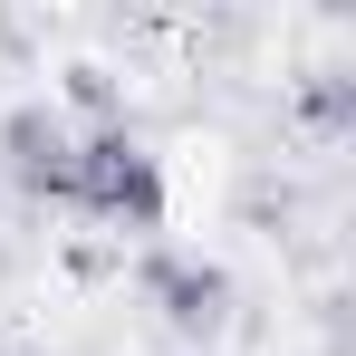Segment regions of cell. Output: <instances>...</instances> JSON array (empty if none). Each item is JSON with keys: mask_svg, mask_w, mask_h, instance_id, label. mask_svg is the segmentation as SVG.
<instances>
[{"mask_svg": "<svg viewBox=\"0 0 356 356\" xmlns=\"http://www.w3.org/2000/svg\"><path fill=\"white\" fill-rule=\"evenodd\" d=\"M135 289H145V308L174 327L183 347L222 337V318H232V270H222V260H202V250H145Z\"/></svg>", "mask_w": 356, "mask_h": 356, "instance_id": "3", "label": "cell"}, {"mask_svg": "<svg viewBox=\"0 0 356 356\" xmlns=\"http://www.w3.org/2000/svg\"><path fill=\"white\" fill-rule=\"evenodd\" d=\"M67 202L97 212L106 232H164V154H154L135 125H87V135H77Z\"/></svg>", "mask_w": 356, "mask_h": 356, "instance_id": "1", "label": "cell"}, {"mask_svg": "<svg viewBox=\"0 0 356 356\" xmlns=\"http://www.w3.org/2000/svg\"><path fill=\"white\" fill-rule=\"evenodd\" d=\"M67 106H87L97 125H125V116H116V77H106V67H67Z\"/></svg>", "mask_w": 356, "mask_h": 356, "instance_id": "4", "label": "cell"}, {"mask_svg": "<svg viewBox=\"0 0 356 356\" xmlns=\"http://www.w3.org/2000/svg\"><path fill=\"white\" fill-rule=\"evenodd\" d=\"M67 174H77V125H67V106H49V97L0 106V183H10L19 202H67Z\"/></svg>", "mask_w": 356, "mask_h": 356, "instance_id": "2", "label": "cell"}]
</instances>
